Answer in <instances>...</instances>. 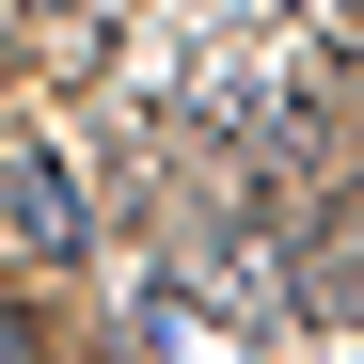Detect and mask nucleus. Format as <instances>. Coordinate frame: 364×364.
I'll use <instances>...</instances> for the list:
<instances>
[{
  "instance_id": "obj_1",
  "label": "nucleus",
  "mask_w": 364,
  "mask_h": 364,
  "mask_svg": "<svg viewBox=\"0 0 364 364\" xmlns=\"http://www.w3.org/2000/svg\"><path fill=\"white\" fill-rule=\"evenodd\" d=\"M0 364H32V317H16V301H0Z\"/></svg>"
}]
</instances>
